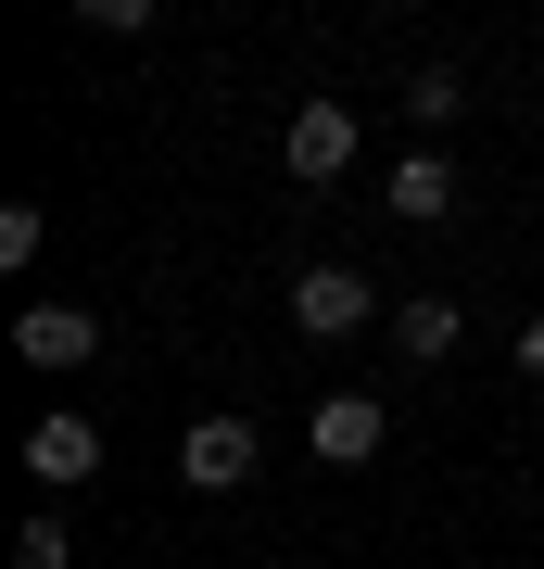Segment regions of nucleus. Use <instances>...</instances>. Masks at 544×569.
<instances>
[{
    "label": "nucleus",
    "instance_id": "1",
    "mask_svg": "<svg viewBox=\"0 0 544 569\" xmlns=\"http://www.w3.org/2000/svg\"><path fill=\"white\" fill-rule=\"evenodd\" d=\"M178 481L190 493H241L254 481V418H190L178 430Z\"/></svg>",
    "mask_w": 544,
    "mask_h": 569
},
{
    "label": "nucleus",
    "instance_id": "2",
    "mask_svg": "<svg viewBox=\"0 0 544 569\" xmlns=\"http://www.w3.org/2000/svg\"><path fill=\"white\" fill-rule=\"evenodd\" d=\"M279 164H291L304 190H317V178H343V164H355V102H291V127H279Z\"/></svg>",
    "mask_w": 544,
    "mask_h": 569
},
{
    "label": "nucleus",
    "instance_id": "3",
    "mask_svg": "<svg viewBox=\"0 0 544 569\" xmlns=\"http://www.w3.org/2000/svg\"><path fill=\"white\" fill-rule=\"evenodd\" d=\"M380 317V291L355 279V266H304L291 279V329H317V342H343V329H367Z\"/></svg>",
    "mask_w": 544,
    "mask_h": 569
},
{
    "label": "nucleus",
    "instance_id": "4",
    "mask_svg": "<svg viewBox=\"0 0 544 569\" xmlns=\"http://www.w3.org/2000/svg\"><path fill=\"white\" fill-rule=\"evenodd\" d=\"M26 468H39L51 493H77V481H101V418H77V406H51L39 430H26Z\"/></svg>",
    "mask_w": 544,
    "mask_h": 569
},
{
    "label": "nucleus",
    "instance_id": "5",
    "mask_svg": "<svg viewBox=\"0 0 544 569\" xmlns=\"http://www.w3.org/2000/svg\"><path fill=\"white\" fill-rule=\"evenodd\" d=\"M13 355H26V367H89V355H101V317H89V305H26V317H13Z\"/></svg>",
    "mask_w": 544,
    "mask_h": 569
},
{
    "label": "nucleus",
    "instance_id": "6",
    "mask_svg": "<svg viewBox=\"0 0 544 569\" xmlns=\"http://www.w3.org/2000/svg\"><path fill=\"white\" fill-rule=\"evenodd\" d=\"M304 430H317V456L329 468H367V456H380V392H317V418H304Z\"/></svg>",
    "mask_w": 544,
    "mask_h": 569
},
{
    "label": "nucleus",
    "instance_id": "7",
    "mask_svg": "<svg viewBox=\"0 0 544 569\" xmlns=\"http://www.w3.org/2000/svg\"><path fill=\"white\" fill-rule=\"evenodd\" d=\"M380 203H393L405 228H444V216H456V164H444V152H405L393 178H380Z\"/></svg>",
    "mask_w": 544,
    "mask_h": 569
},
{
    "label": "nucleus",
    "instance_id": "8",
    "mask_svg": "<svg viewBox=\"0 0 544 569\" xmlns=\"http://www.w3.org/2000/svg\"><path fill=\"white\" fill-rule=\"evenodd\" d=\"M456 329H468V317H456V291H405V305H393V342L418 355V367H444V355H456Z\"/></svg>",
    "mask_w": 544,
    "mask_h": 569
},
{
    "label": "nucleus",
    "instance_id": "9",
    "mask_svg": "<svg viewBox=\"0 0 544 569\" xmlns=\"http://www.w3.org/2000/svg\"><path fill=\"white\" fill-rule=\"evenodd\" d=\"M405 114H418V127H456L468 114V77H456V63H418V77H405Z\"/></svg>",
    "mask_w": 544,
    "mask_h": 569
},
{
    "label": "nucleus",
    "instance_id": "10",
    "mask_svg": "<svg viewBox=\"0 0 544 569\" xmlns=\"http://www.w3.org/2000/svg\"><path fill=\"white\" fill-rule=\"evenodd\" d=\"M63 557H77V531H63L51 507H39V519H26V531H13V569H63Z\"/></svg>",
    "mask_w": 544,
    "mask_h": 569
},
{
    "label": "nucleus",
    "instance_id": "11",
    "mask_svg": "<svg viewBox=\"0 0 544 569\" xmlns=\"http://www.w3.org/2000/svg\"><path fill=\"white\" fill-rule=\"evenodd\" d=\"M0 266H39V203H0Z\"/></svg>",
    "mask_w": 544,
    "mask_h": 569
},
{
    "label": "nucleus",
    "instance_id": "12",
    "mask_svg": "<svg viewBox=\"0 0 544 569\" xmlns=\"http://www.w3.org/2000/svg\"><path fill=\"white\" fill-rule=\"evenodd\" d=\"M520 380H544V317H532V329H520Z\"/></svg>",
    "mask_w": 544,
    "mask_h": 569
}]
</instances>
